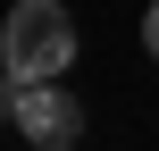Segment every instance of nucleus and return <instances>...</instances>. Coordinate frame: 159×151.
I'll return each instance as SVG.
<instances>
[{
    "label": "nucleus",
    "instance_id": "obj_1",
    "mask_svg": "<svg viewBox=\"0 0 159 151\" xmlns=\"http://www.w3.org/2000/svg\"><path fill=\"white\" fill-rule=\"evenodd\" d=\"M75 67V17L59 0H17L0 25V76L17 84H59Z\"/></svg>",
    "mask_w": 159,
    "mask_h": 151
},
{
    "label": "nucleus",
    "instance_id": "obj_3",
    "mask_svg": "<svg viewBox=\"0 0 159 151\" xmlns=\"http://www.w3.org/2000/svg\"><path fill=\"white\" fill-rule=\"evenodd\" d=\"M143 42H151V59H159V0H151V17H143Z\"/></svg>",
    "mask_w": 159,
    "mask_h": 151
},
{
    "label": "nucleus",
    "instance_id": "obj_2",
    "mask_svg": "<svg viewBox=\"0 0 159 151\" xmlns=\"http://www.w3.org/2000/svg\"><path fill=\"white\" fill-rule=\"evenodd\" d=\"M8 126H17L34 151H75V134H84V101H75L67 84H17Z\"/></svg>",
    "mask_w": 159,
    "mask_h": 151
}]
</instances>
